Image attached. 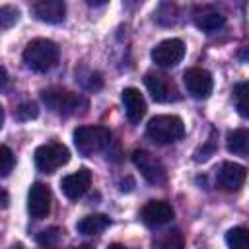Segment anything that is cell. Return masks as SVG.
Instances as JSON below:
<instances>
[{"instance_id": "d6986e66", "label": "cell", "mask_w": 249, "mask_h": 249, "mask_svg": "<svg viewBox=\"0 0 249 249\" xmlns=\"http://www.w3.org/2000/svg\"><path fill=\"white\" fill-rule=\"evenodd\" d=\"M233 101L241 117H249V84L239 82L233 88Z\"/></svg>"}, {"instance_id": "9c48e42d", "label": "cell", "mask_w": 249, "mask_h": 249, "mask_svg": "<svg viewBox=\"0 0 249 249\" xmlns=\"http://www.w3.org/2000/svg\"><path fill=\"white\" fill-rule=\"evenodd\" d=\"M27 212L35 220H43L51 212V191L43 183L31 185L27 193Z\"/></svg>"}, {"instance_id": "44dd1931", "label": "cell", "mask_w": 249, "mask_h": 249, "mask_svg": "<svg viewBox=\"0 0 249 249\" xmlns=\"http://www.w3.org/2000/svg\"><path fill=\"white\" fill-rule=\"evenodd\" d=\"M62 239V230L53 226V228H47L43 230L39 235H37V243L43 247V249H56L58 243Z\"/></svg>"}, {"instance_id": "30bf717a", "label": "cell", "mask_w": 249, "mask_h": 249, "mask_svg": "<svg viewBox=\"0 0 249 249\" xmlns=\"http://www.w3.org/2000/svg\"><path fill=\"white\" fill-rule=\"evenodd\" d=\"M89 183H91V173H89V169L82 167L76 173H70V175L62 177L60 189L70 200H78L86 195V191L89 189Z\"/></svg>"}, {"instance_id": "d4e9b609", "label": "cell", "mask_w": 249, "mask_h": 249, "mask_svg": "<svg viewBox=\"0 0 249 249\" xmlns=\"http://www.w3.org/2000/svg\"><path fill=\"white\" fill-rule=\"evenodd\" d=\"M18 16H19L18 8H14V6H0V25L2 27L14 25L18 21Z\"/></svg>"}, {"instance_id": "d6a6232c", "label": "cell", "mask_w": 249, "mask_h": 249, "mask_svg": "<svg viewBox=\"0 0 249 249\" xmlns=\"http://www.w3.org/2000/svg\"><path fill=\"white\" fill-rule=\"evenodd\" d=\"M12 249H23V247H21V245H19V243H18V245H14V247H12Z\"/></svg>"}, {"instance_id": "f546056e", "label": "cell", "mask_w": 249, "mask_h": 249, "mask_svg": "<svg viewBox=\"0 0 249 249\" xmlns=\"http://www.w3.org/2000/svg\"><path fill=\"white\" fill-rule=\"evenodd\" d=\"M107 249H126V247H124L123 243H111V245H109Z\"/></svg>"}, {"instance_id": "1f68e13d", "label": "cell", "mask_w": 249, "mask_h": 249, "mask_svg": "<svg viewBox=\"0 0 249 249\" xmlns=\"http://www.w3.org/2000/svg\"><path fill=\"white\" fill-rule=\"evenodd\" d=\"M72 249H91L89 245H78V247H72Z\"/></svg>"}, {"instance_id": "7402d4cb", "label": "cell", "mask_w": 249, "mask_h": 249, "mask_svg": "<svg viewBox=\"0 0 249 249\" xmlns=\"http://www.w3.org/2000/svg\"><path fill=\"white\" fill-rule=\"evenodd\" d=\"M226 241L230 249H249V233L245 228H231L226 233Z\"/></svg>"}, {"instance_id": "ac0fdd59", "label": "cell", "mask_w": 249, "mask_h": 249, "mask_svg": "<svg viewBox=\"0 0 249 249\" xmlns=\"http://www.w3.org/2000/svg\"><path fill=\"white\" fill-rule=\"evenodd\" d=\"M111 224V220L105 216V214H89L86 218H82L78 224H76V230L84 235H95L99 231H103L107 226Z\"/></svg>"}, {"instance_id": "8fae6325", "label": "cell", "mask_w": 249, "mask_h": 249, "mask_svg": "<svg viewBox=\"0 0 249 249\" xmlns=\"http://www.w3.org/2000/svg\"><path fill=\"white\" fill-rule=\"evenodd\" d=\"M247 169L233 161H224L218 169V185L224 191H239L245 183Z\"/></svg>"}, {"instance_id": "5bb4252c", "label": "cell", "mask_w": 249, "mask_h": 249, "mask_svg": "<svg viewBox=\"0 0 249 249\" xmlns=\"http://www.w3.org/2000/svg\"><path fill=\"white\" fill-rule=\"evenodd\" d=\"M121 97H123V105H124V113H126L128 121L140 123L142 117L146 115V101H144L142 93L136 88H124Z\"/></svg>"}, {"instance_id": "4316f807", "label": "cell", "mask_w": 249, "mask_h": 249, "mask_svg": "<svg viewBox=\"0 0 249 249\" xmlns=\"http://www.w3.org/2000/svg\"><path fill=\"white\" fill-rule=\"evenodd\" d=\"M37 115H39V109L35 103H21L18 107V119H21V121H31Z\"/></svg>"}, {"instance_id": "603a6c76", "label": "cell", "mask_w": 249, "mask_h": 249, "mask_svg": "<svg viewBox=\"0 0 249 249\" xmlns=\"http://www.w3.org/2000/svg\"><path fill=\"white\" fill-rule=\"evenodd\" d=\"M12 167H14V154L8 146L0 144V175L2 177L8 175L12 171Z\"/></svg>"}, {"instance_id": "484cf974", "label": "cell", "mask_w": 249, "mask_h": 249, "mask_svg": "<svg viewBox=\"0 0 249 249\" xmlns=\"http://www.w3.org/2000/svg\"><path fill=\"white\" fill-rule=\"evenodd\" d=\"M80 80V84L86 88V89H91V91H97L101 86H103V78L99 72H88L86 78H76Z\"/></svg>"}, {"instance_id": "7a4b0ae2", "label": "cell", "mask_w": 249, "mask_h": 249, "mask_svg": "<svg viewBox=\"0 0 249 249\" xmlns=\"http://www.w3.org/2000/svg\"><path fill=\"white\" fill-rule=\"evenodd\" d=\"M146 134L156 144H171L185 136V124L175 115H156L148 121Z\"/></svg>"}, {"instance_id": "e0dca14e", "label": "cell", "mask_w": 249, "mask_h": 249, "mask_svg": "<svg viewBox=\"0 0 249 249\" xmlns=\"http://www.w3.org/2000/svg\"><path fill=\"white\" fill-rule=\"evenodd\" d=\"M226 146H228V152H231L235 156H247V152H249V132H247V128L230 130L228 136H226Z\"/></svg>"}, {"instance_id": "83f0119b", "label": "cell", "mask_w": 249, "mask_h": 249, "mask_svg": "<svg viewBox=\"0 0 249 249\" xmlns=\"http://www.w3.org/2000/svg\"><path fill=\"white\" fill-rule=\"evenodd\" d=\"M8 202H10V196H8V193L0 187V208H6V206H8Z\"/></svg>"}, {"instance_id": "277c9868", "label": "cell", "mask_w": 249, "mask_h": 249, "mask_svg": "<svg viewBox=\"0 0 249 249\" xmlns=\"http://www.w3.org/2000/svg\"><path fill=\"white\" fill-rule=\"evenodd\" d=\"M41 99L47 105V109H51L56 115H74L78 113L80 105H86V99H82L80 95L62 89V88H47L41 91Z\"/></svg>"}, {"instance_id": "2e32d148", "label": "cell", "mask_w": 249, "mask_h": 249, "mask_svg": "<svg viewBox=\"0 0 249 249\" xmlns=\"http://www.w3.org/2000/svg\"><path fill=\"white\" fill-rule=\"evenodd\" d=\"M193 19H195V25L204 33H214L226 25V16L216 12V10H210V8L198 10L193 16Z\"/></svg>"}, {"instance_id": "8992f818", "label": "cell", "mask_w": 249, "mask_h": 249, "mask_svg": "<svg viewBox=\"0 0 249 249\" xmlns=\"http://www.w3.org/2000/svg\"><path fill=\"white\" fill-rule=\"evenodd\" d=\"M132 163L140 169L142 177L152 185H161L167 177L163 163L146 150H134L132 152Z\"/></svg>"}, {"instance_id": "4dcf8cb0", "label": "cell", "mask_w": 249, "mask_h": 249, "mask_svg": "<svg viewBox=\"0 0 249 249\" xmlns=\"http://www.w3.org/2000/svg\"><path fill=\"white\" fill-rule=\"evenodd\" d=\"M2 123H4V109H2V105H0V128H2Z\"/></svg>"}, {"instance_id": "6da1fadb", "label": "cell", "mask_w": 249, "mask_h": 249, "mask_svg": "<svg viewBox=\"0 0 249 249\" xmlns=\"http://www.w3.org/2000/svg\"><path fill=\"white\" fill-rule=\"evenodd\" d=\"M23 62L33 72H47L58 62V45L51 39H33L23 49Z\"/></svg>"}, {"instance_id": "3957f363", "label": "cell", "mask_w": 249, "mask_h": 249, "mask_svg": "<svg viewBox=\"0 0 249 249\" xmlns=\"http://www.w3.org/2000/svg\"><path fill=\"white\" fill-rule=\"evenodd\" d=\"M111 142V132L105 126H78L74 130V144L82 156H93Z\"/></svg>"}, {"instance_id": "4fadbf2b", "label": "cell", "mask_w": 249, "mask_h": 249, "mask_svg": "<svg viewBox=\"0 0 249 249\" xmlns=\"http://www.w3.org/2000/svg\"><path fill=\"white\" fill-rule=\"evenodd\" d=\"M33 16L45 23H60L66 16V4L62 0H41L31 8Z\"/></svg>"}, {"instance_id": "5b68a950", "label": "cell", "mask_w": 249, "mask_h": 249, "mask_svg": "<svg viewBox=\"0 0 249 249\" xmlns=\"http://www.w3.org/2000/svg\"><path fill=\"white\" fill-rule=\"evenodd\" d=\"M70 160V152L64 144L53 142V144H43L35 150V165L43 173H53L54 169L66 165Z\"/></svg>"}, {"instance_id": "52a82bcc", "label": "cell", "mask_w": 249, "mask_h": 249, "mask_svg": "<svg viewBox=\"0 0 249 249\" xmlns=\"http://www.w3.org/2000/svg\"><path fill=\"white\" fill-rule=\"evenodd\" d=\"M185 56V45L181 39H165L152 49V60L161 68L177 66Z\"/></svg>"}, {"instance_id": "9a60e30c", "label": "cell", "mask_w": 249, "mask_h": 249, "mask_svg": "<svg viewBox=\"0 0 249 249\" xmlns=\"http://www.w3.org/2000/svg\"><path fill=\"white\" fill-rule=\"evenodd\" d=\"M144 84L152 95L154 101L158 103H165L171 99V91H173V86L167 82L165 76L161 74H154V72H148L146 78H144Z\"/></svg>"}, {"instance_id": "f1b7e54d", "label": "cell", "mask_w": 249, "mask_h": 249, "mask_svg": "<svg viewBox=\"0 0 249 249\" xmlns=\"http://www.w3.org/2000/svg\"><path fill=\"white\" fill-rule=\"evenodd\" d=\"M6 84H8V72H6V70L0 66V89H2Z\"/></svg>"}, {"instance_id": "7c38bea8", "label": "cell", "mask_w": 249, "mask_h": 249, "mask_svg": "<svg viewBox=\"0 0 249 249\" xmlns=\"http://www.w3.org/2000/svg\"><path fill=\"white\" fill-rule=\"evenodd\" d=\"M140 216H142V222H144L146 226L158 228V226H163V224L171 222V218H173V208H171V204L165 202V200H150V202L142 208Z\"/></svg>"}, {"instance_id": "ffe728a7", "label": "cell", "mask_w": 249, "mask_h": 249, "mask_svg": "<svg viewBox=\"0 0 249 249\" xmlns=\"http://www.w3.org/2000/svg\"><path fill=\"white\" fill-rule=\"evenodd\" d=\"M156 249H185V237L179 230H169L156 241Z\"/></svg>"}, {"instance_id": "cb8c5ba5", "label": "cell", "mask_w": 249, "mask_h": 249, "mask_svg": "<svg viewBox=\"0 0 249 249\" xmlns=\"http://www.w3.org/2000/svg\"><path fill=\"white\" fill-rule=\"evenodd\" d=\"M214 150H216V140H214V132H212V136L206 140V144H204V146H200V148L193 154V160H195V161H198V163H200V161H206V160L214 154Z\"/></svg>"}, {"instance_id": "ba28073f", "label": "cell", "mask_w": 249, "mask_h": 249, "mask_svg": "<svg viewBox=\"0 0 249 249\" xmlns=\"http://www.w3.org/2000/svg\"><path fill=\"white\" fill-rule=\"evenodd\" d=\"M183 82H185L187 91L196 99H206L212 93V88H214L212 76L204 68H189V70H185Z\"/></svg>"}]
</instances>
